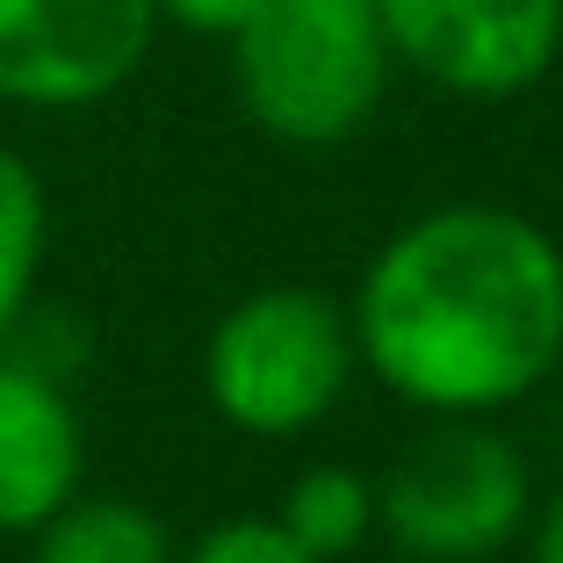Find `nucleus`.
Returning a JSON list of instances; mask_svg holds the SVG:
<instances>
[{"mask_svg":"<svg viewBox=\"0 0 563 563\" xmlns=\"http://www.w3.org/2000/svg\"><path fill=\"white\" fill-rule=\"evenodd\" d=\"M354 354L433 419H484L563 362V246L520 210L448 202L368 261Z\"/></svg>","mask_w":563,"mask_h":563,"instance_id":"obj_1","label":"nucleus"},{"mask_svg":"<svg viewBox=\"0 0 563 563\" xmlns=\"http://www.w3.org/2000/svg\"><path fill=\"white\" fill-rule=\"evenodd\" d=\"M239 101L282 145H347L390 87L376 0H261L232 30Z\"/></svg>","mask_w":563,"mask_h":563,"instance_id":"obj_2","label":"nucleus"},{"mask_svg":"<svg viewBox=\"0 0 563 563\" xmlns=\"http://www.w3.org/2000/svg\"><path fill=\"white\" fill-rule=\"evenodd\" d=\"M354 325L318 289H253L202 340V390L239 433L318 427L354 383Z\"/></svg>","mask_w":563,"mask_h":563,"instance_id":"obj_3","label":"nucleus"},{"mask_svg":"<svg viewBox=\"0 0 563 563\" xmlns=\"http://www.w3.org/2000/svg\"><path fill=\"white\" fill-rule=\"evenodd\" d=\"M534 514L520 448L484 419H441L376 484V528L412 563H484Z\"/></svg>","mask_w":563,"mask_h":563,"instance_id":"obj_4","label":"nucleus"},{"mask_svg":"<svg viewBox=\"0 0 563 563\" xmlns=\"http://www.w3.org/2000/svg\"><path fill=\"white\" fill-rule=\"evenodd\" d=\"M383 44L463 101L528 95L563 44V0H376Z\"/></svg>","mask_w":563,"mask_h":563,"instance_id":"obj_5","label":"nucleus"},{"mask_svg":"<svg viewBox=\"0 0 563 563\" xmlns=\"http://www.w3.org/2000/svg\"><path fill=\"white\" fill-rule=\"evenodd\" d=\"M152 0H0V101L87 109L152 51Z\"/></svg>","mask_w":563,"mask_h":563,"instance_id":"obj_6","label":"nucleus"},{"mask_svg":"<svg viewBox=\"0 0 563 563\" xmlns=\"http://www.w3.org/2000/svg\"><path fill=\"white\" fill-rule=\"evenodd\" d=\"M87 477V433L66 376L0 347V534L44 528Z\"/></svg>","mask_w":563,"mask_h":563,"instance_id":"obj_7","label":"nucleus"},{"mask_svg":"<svg viewBox=\"0 0 563 563\" xmlns=\"http://www.w3.org/2000/svg\"><path fill=\"white\" fill-rule=\"evenodd\" d=\"M30 563H174V534L159 514L131 498H80L73 492L44 528H30Z\"/></svg>","mask_w":563,"mask_h":563,"instance_id":"obj_8","label":"nucleus"},{"mask_svg":"<svg viewBox=\"0 0 563 563\" xmlns=\"http://www.w3.org/2000/svg\"><path fill=\"white\" fill-rule=\"evenodd\" d=\"M282 528H289V542L311 549L318 563H340L354 556V549L368 542V528H376V484L362 477V470L347 463H318L303 470L297 484H289V498H282Z\"/></svg>","mask_w":563,"mask_h":563,"instance_id":"obj_9","label":"nucleus"},{"mask_svg":"<svg viewBox=\"0 0 563 563\" xmlns=\"http://www.w3.org/2000/svg\"><path fill=\"white\" fill-rule=\"evenodd\" d=\"M44 181L22 152L0 145V347L36 303V267H44Z\"/></svg>","mask_w":563,"mask_h":563,"instance_id":"obj_10","label":"nucleus"},{"mask_svg":"<svg viewBox=\"0 0 563 563\" xmlns=\"http://www.w3.org/2000/svg\"><path fill=\"white\" fill-rule=\"evenodd\" d=\"M174 563H318V556L289 542L282 520L246 514V520H217L210 534H196L188 549H174Z\"/></svg>","mask_w":563,"mask_h":563,"instance_id":"obj_11","label":"nucleus"},{"mask_svg":"<svg viewBox=\"0 0 563 563\" xmlns=\"http://www.w3.org/2000/svg\"><path fill=\"white\" fill-rule=\"evenodd\" d=\"M166 22H181V30H202V36H232L239 22L261 8V0H152Z\"/></svg>","mask_w":563,"mask_h":563,"instance_id":"obj_12","label":"nucleus"},{"mask_svg":"<svg viewBox=\"0 0 563 563\" xmlns=\"http://www.w3.org/2000/svg\"><path fill=\"white\" fill-rule=\"evenodd\" d=\"M528 563H563V498L528 528Z\"/></svg>","mask_w":563,"mask_h":563,"instance_id":"obj_13","label":"nucleus"}]
</instances>
